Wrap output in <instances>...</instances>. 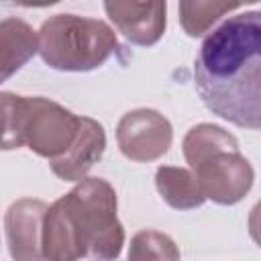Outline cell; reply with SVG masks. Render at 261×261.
Wrapping results in <instances>:
<instances>
[{
	"label": "cell",
	"instance_id": "8992f818",
	"mask_svg": "<svg viewBox=\"0 0 261 261\" xmlns=\"http://www.w3.org/2000/svg\"><path fill=\"white\" fill-rule=\"evenodd\" d=\"M243 2L247 4L257 0H179L181 24L190 37H198L206 31L210 22H214L226 10H232Z\"/></svg>",
	"mask_w": 261,
	"mask_h": 261
},
{
	"label": "cell",
	"instance_id": "3957f363",
	"mask_svg": "<svg viewBox=\"0 0 261 261\" xmlns=\"http://www.w3.org/2000/svg\"><path fill=\"white\" fill-rule=\"evenodd\" d=\"M110 20L137 45H153L165 29V0H104Z\"/></svg>",
	"mask_w": 261,
	"mask_h": 261
},
{
	"label": "cell",
	"instance_id": "6da1fadb",
	"mask_svg": "<svg viewBox=\"0 0 261 261\" xmlns=\"http://www.w3.org/2000/svg\"><path fill=\"white\" fill-rule=\"evenodd\" d=\"M194 86L212 114L261 130V10L230 16L208 33L194 61Z\"/></svg>",
	"mask_w": 261,
	"mask_h": 261
},
{
	"label": "cell",
	"instance_id": "277c9868",
	"mask_svg": "<svg viewBox=\"0 0 261 261\" xmlns=\"http://www.w3.org/2000/svg\"><path fill=\"white\" fill-rule=\"evenodd\" d=\"M80 143L82 149H77L67 159H53V171L63 179H77L82 173H86L96 159H100L104 151V130L100 124H96L90 118H82V130H80Z\"/></svg>",
	"mask_w": 261,
	"mask_h": 261
},
{
	"label": "cell",
	"instance_id": "52a82bcc",
	"mask_svg": "<svg viewBox=\"0 0 261 261\" xmlns=\"http://www.w3.org/2000/svg\"><path fill=\"white\" fill-rule=\"evenodd\" d=\"M59 0H16V4L22 6H47V4H55Z\"/></svg>",
	"mask_w": 261,
	"mask_h": 261
},
{
	"label": "cell",
	"instance_id": "7a4b0ae2",
	"mask_svg": "<svg viewBox=\"0 0 261 261\" xmlns=\"http://www.w3.org/2000/svg\"><path fill=\"white\" fill-rule=\"evenodd\" d=\"M39 49L55 69L86 71L108 59L116 49V39L100 20L59 14L41 27Z\"/></svg>",
	"mask_w": 261,
	"mask_h": 261
},
{
	"label": "cell",
	"instance_id": "5b68a950",
	"mask_svg": "<svg viewBox=\"0 0 261 261\" xmlns=\"http://www.w3.org/2000/svg\"><path fill=\"white\" fill-rule=\"evenodd\" d=\"M198 177H192L184 169L173 167H159L157 171V188L163 198L175 208H190L198 206L204 200V192Z\"/></svg>",
	"mask_w": 261,
	"mask_h": 261
}]
</instances>
